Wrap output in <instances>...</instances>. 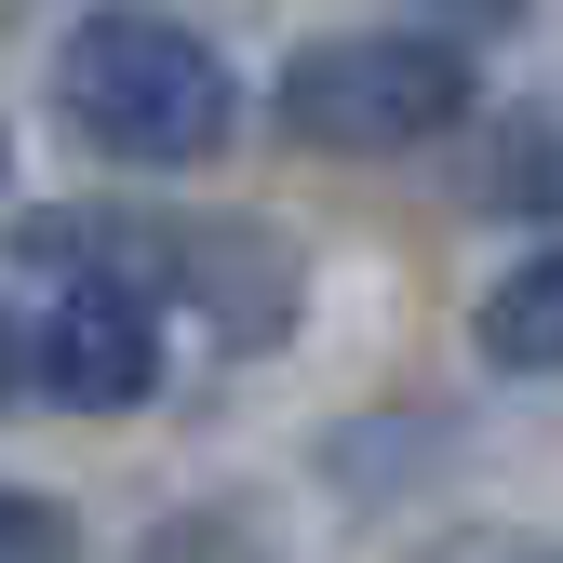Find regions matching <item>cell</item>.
I'll use <instances>...</instances> for the list:
<instances>
[{
    "label": "cell",
    "mask_w": 563,
    "mask_h": 563,
    "mask_svg": "<svg viewBox=\"0 0 563 563\" xmlns=\"http://www.w3.org/2000/svg\"><path fill=\"white\" fill-rule=\"evenodd\" d=\"M54 108L81 148L108 162H216L229 148V121H242V81H229V54L175 27L162 0H95L81 27L54 41Z\"/></svg>",
    "instance_id": "6da1fadb"
},
{
    "label": "cell",
    "mask_w": 563,
    "mask_h": 563,
    "mask_svg": "<svg viewBox=\"0 0 563 563\" xmlns=\"http://www.w3.org/2000/svg\"><path fill=\"white\" fill-rule=\"evenodd\" d=\"M14 255L41 268L27 335H14L27 402H54V416H134L162 389V282H134L121 255H81V242H14Z\"/></svg>",
    "instance_id": "7a4b0ae2"
},
{
    "label": "cell",
    "mask_w": 563,
    "mask_h": 563,
    "mask_svg": "<svg viewBox=\"0 0 563 563\" xmlns=\"http://www.w3.org/2000/svg\"><path fill=\"white\" fill-rule=\"evenodd\" d=\"M268 108H282L296 148L389 162V148H430V134L470 121V54L430 41V27H349V41H309L296 67H282Z\"/></svg>",
    "instance_id": "3957f363"
},
{
    "label": "cell",
    "mask_w": 563,
    "mask_h": 563,
    "mask_svg": "<svg viewBox=\"0 0 563 563\" xmlns=\"http://www.w3.org/2000/svg\"><path fill=\"white\" fill-rule=\"evenodd\" d=\"M27 242H81V255H121L134 282H162L216 322L229 349H268L282 309H296V255L282 229H175V216H27Z\"/></svg>",
    "instance_id": "277c9868"
},
{
    "label": "cell",
    "mask_w": 563,
    "mask_h": 563,
    "mask_svg": "<svg viewBox=\"0 0 563 563\" xmlns=\"http://www.w3.org/2000/svg\"><path fill=\"white\" fill-rule=\"evenodd\" d=\"M483 363L497 376H563V242L523 255L497 296H483Z\"/></svg>",
    "instance_id": "5b68a950"
},
{
    "label": "cell",
    "mask_w": 563,
    "mask_h": 563,
    "mask_svg": "<svg viewBox=\"0 0 563 563\" xmlns=\"http://www.w3.org/2000/svg\"><path fill=\"white\" fill-rule=\"evenodd\" d=\"M483 201L497 216H563V121H510L483 148Z\"/></svg>",
    "instance_id": "8992f818"
},
{
    "label": "cell",
    "mask_w": 563,
    "mask_h": 563,
    "mask_svg": "<svg viewBox=\"0 0 563 563\" xmlns=\"http://www.w3.org/2000/svg\"><path fill=\"white\" fill-rule=\"evenodd\" d=\"M0 550L14 563H67V510L54 497H0Z\"/></svg>",
    "instance_id": "52a82bcc"
},
{
    "label": "cell",
    "mask_w": 563,
    "mask_h": 563,
    "mask_svg": "<svg viewBox=\"0 0 563 563\" xmlns=\"http://www.w3.org/2000/svg\"><path fill=\"white\" fill-rule=\"evenodd\" d=\"M430 14H443V27H510L523 0H430Z\"/></svg>",
    "instance_id": "ba28073f"
},
{
    "label": "cell",
    "mask_w": 563,
    "mask_h": 563,
    "mask_svg": "<svg viewBox=\"0 0 563 563\" xmlns=\"http://www.w3.org/2000/svg\"><path fill=\"white\" fill-rule=\"evenodd\" d=\"M456 563H563V550H456Z\"/></svg>",
    "instance_id": "9c48e42d"
}]
</instances>
